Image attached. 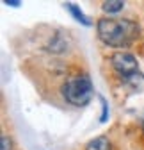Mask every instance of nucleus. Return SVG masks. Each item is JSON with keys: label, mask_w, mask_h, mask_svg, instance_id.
Here are the masks:
<instances>
[{"label": "nucleus", "mask_w": 144, "mask_h": 150, "mask_svg": "<svg viewBox=\"0 0 144 150\" xmlns=\"http://www.w3.org/2000/svg\"><path fill=\"white\" fill-rule=\"evenodd\" d=\"M121 82H123L124 88L130 89L132 93H139V91L144 89V75L141 71H135V73L128 75V77H123Z\"/></svg>", "instance_id": "nucleus-4"}, {"label": "nucleus", "mask_w": 144, "mask_h": 150, "mask_svg": "<svg viewBox=\"0 0 144 150\" xmlns=\"http://www.w3.org/2000/svg\"><path fill=\"white\" fill-rule=\"evenodd\" d=\"M61 91H62L64 100L75 107L87 105L94 95L93 82L87 75H71V77H68L64 81Z\"/></svg>", "instance_id": "nucleus-2"}, {"label": "nucleus", "mask_w": 144, "mask_h": 150, "mask_svg": "<svg viewBox=\"0 0 144 150\" xmlns=\"http://www.w3.org/2000/svg\"><path fill=\"white\" fill-rule=\"evenodd\" d=\"M4 4L6 6H13V7H20L22 2H18V0H4Z\"/></svg>", "instance_id": "nucleus-10"}, {"label": "nucleus", "mask_w": 144, "mask_h": 150, "mask_svg": "<svg viewBox=\"0 0 144 150\" xmlns=\"http://www.w3.org/2000/svg\"><path fill=\"white\" fill-rule=\"evenodd\" d=\"M110 64L121 75V79L123 77H128V75H132L135 71H139V61H137V57L132 55V54H128V52H116V54H112Z\"/></svg>", "instance_id": "nucleus-3"}, {"label": "nucleus", "mask_w": 144, "mask_h": 150, "mask_svg": "<svg viewBox=\"0 0 144 150\" xmlns=\"http://www.w3.org/2000/svg\"><path fill=\"white\" fill-rule=\"evenodd\" d=\"M123 7H124V2H121V0H109V2H103L101 4V9L105 13H109V14L119 13Z\"/></svg>", "instance_id": "nucleus-7"}, {"label": "nucleus", "mask_w": 144, "mask_h": 150, "mask_svg": "<svg viewBox=\"0 0 144 150\" xmlns=\"http://www.w3.org/2000/svg\"><path fill=\"white\" fill-rule=\"evenodd\" d=\"M100 102H101V116H100V122L105 123L107 118H109V104H107V100L103 97H100Z\"/></svg>", "instance_id": "nucleus-8"}, {"label": "nucleus", "mask_w": 144, "mask_h": 150, "mask_svg": "<svg viewBox=\"0 0 144 150\" xmlns=\"http://www.w3.org/2000/svg\"><path fill=\"white\" fill-rule=\"evenodd\" d=\"M96 30L100 40L114 48L128 47L139 36V25L132 20H121V18H100Z\"/></svg>", "instance_id": "nucleus-1"}, {"label": "nucleus", "mask_w": 144, "mask_h": 150, "mask_svg": "<svg viewBox=\"0 0 144 150\" xmlns=\"http://www.w3.org/2000/svg\"><path fill=\"white\" fill-rule=\"evenodd\" d=\"M142 130H144V120H142Z\"/></svg>", "instance_id": "nucleus-11"}, {"label": "nucleus", "mask_w": 144, "mask_h": 150, "mask_svg": "<svg viewBox=\"0 0 144 150\" xmlns=\"http://www.w3.org/2000/svg\"><path fill=\"white\" fill-rule=\"evenodd\" d=\"M85 150H110V141L105 136H98L93 141H89Z\"/></svg>", "instance_id": "nucleus-6"}, {"label": "nucleus", "mask_w": 144, "mask_h": 150, "mask_svg": "<svg viewBox=\"0 0 144 150\" xmlns=\"http://www.w3.org/2000/svg\"><path fill=\"white\" fill-rule=\"evenodd\" d=\"M64 7H66V9H68V11L71 13V16H73L77 22H80L82 25H85V27H89V25H91V22H89V18H87V16H85V14H84V13H82V11L78 9V7H77L75 4H69V2H68V4H66Z\"/></svg>", "instance_id": "nucleus-5"}, {"label": "nucleus", "mask_w": 144, "mask_h": 150, "mask_svg": "<svg viewBox=\"0 0 144 150\" xmlns=\"http://www.w3.org/2000/svg\"><path fill=\"white\" fill-rule=\"evenodd\" d=\"M0 150H11V139L2 134V138H0Z\"/></svg>", "instance_id": "nucleus-9"}]
</instances>
